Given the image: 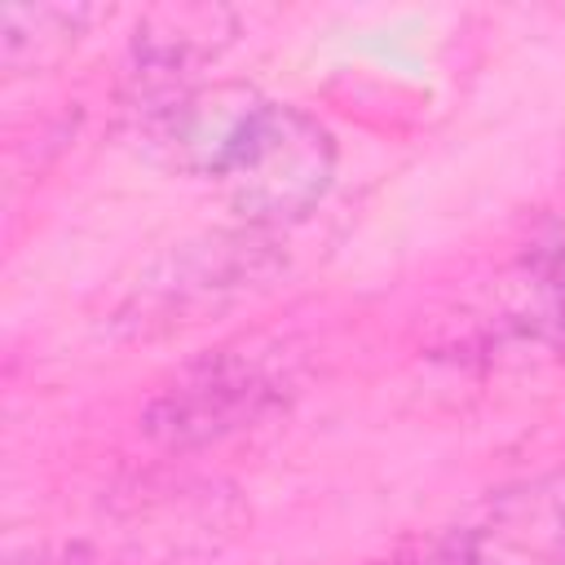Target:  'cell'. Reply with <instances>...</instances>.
Listing matches in <instances>:
<instances>
[{
	"label": "cell",
	"mask_w": 565,
	"mask_h": 565,
	"mask_svg": "<svg viewBox=\"0 0 565 565\" xmlns=\"http://www.w3.org/2000/svg\"><path fill=\"white\" fill-rule=\"evenodd\" d=\"M260 93L247 84H190L137 106V137L154 163L181 177L221 181L247 124L260 110Z\"/></svg>",
	"instance_id": "3"
},
{
	"label": "cell",
	"mask_w": 565,
	"mask_h": 565,
	"mask_svg": "<svg viewBox=\"0 0 565 565\" xmlns=\"http://www.w3.org/2000/svg\"><path fill=\"white\" fill-rule=\"evenodd\" d=\"M490 530L539 565H565V472L503 490L490 503Z\"/></svg>",
	"instance_id": "5"
},
{
	"label": "cell",
	"mask_w": 565,
	"mask_h": 565,
	"mask_svg": "<svg viewBox=\"0 0 565 565\" xmlns=\"http://www.w3.org/2000/svg\"><path fill=\"white\" fill-rule=\"evenodd\" d=\"M362 565H481V539L472 530H428L406 534L388 552Z\"/></svg>",
	"instance_id": "7"
},
{
	"label": "cell",
	"mask_w": 565,
	"mask_h": 565,
	"mask_svg": "<svg viewBox=\"0 0 565 565\" xmlns=\"http://www.w3.org/2000/svg\"><path fill=\"white\" fill-rule=\"evenodd\" d=\"M534 256H547V260H565V216L556 221V230L547 234V243H543Z\"/></svg>",
	"instance_id": "8"
},
{
	"label": "cell",
	"mask_w": 565,
	"mask_h": 565,
	"mask_svg": "<svg viewBox=\"0 0 565 565\" xmlns=\"http://www.w3.org/2000/svg\"><path fill=\"white\" fill-rule=\"evenodd\" d=\"M287 397V375L265 353L216 349L177 371L141 411V433L163 450H194L265 419Z\"/></svg>",
	"instance_id": "2"
},
{
	"label": "cell",
	"mask_w": 565,
	"mask_h": 565,
	"mask_svg": "<svg viewBox=\"0 0 565 565\" xmlns=\"http://www.w3.org/2000/svg\"><path fill=\"white\" fill-rule=\"evenodd\" d=\"M93 9H66V4H9L0 13V57L4 71H44L62 62L75 40L84 35Z\"/></svg>",
	"instance_id": "6"
},
{
	"label": "cell",
	"mask_w": 565,
	"mask_h": 565,
	"mask_svg": "<svg viewBox=\"0 0 565 565\" xmlns=\"http://www.w3.org/2000/svg\"><path fill=\"white\" fill-rule=\"evenodd\" d=\"M234 40V18L225 9H154L141 18L132 40V75H137V106L168 97L194 84V71L212 62Z\"/></svg>",
	"instance_id": "4"
},
{
	"label": "cell",
	"mask_w": 565,
	"mask_h": 565,
	"mask_svg": "<svg viewBox=\"0 0 565 565\" xmlns=\"http://www.w3.org/2000/svg\"><path fill=\"white\" fill-rule=\"evenodd\" d=\"M335 181V141L327 124L287 102H260L230 168L221 194L247 230H282L305 221Z\"/></svg>",
	"instance_id": "1"
}]
</instances>
